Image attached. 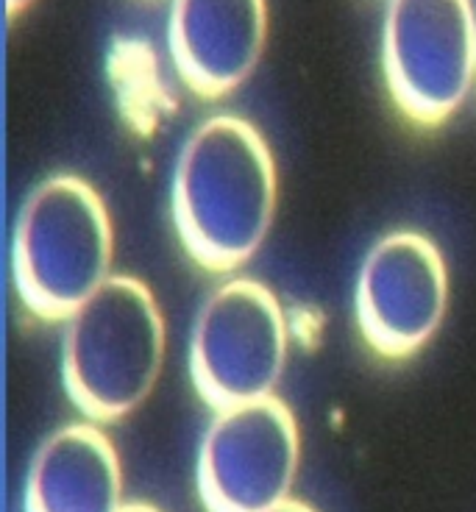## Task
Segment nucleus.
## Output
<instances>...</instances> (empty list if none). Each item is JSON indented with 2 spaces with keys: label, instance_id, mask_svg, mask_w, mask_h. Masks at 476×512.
Listing matches in <instances>:
<instances>
[{
  "label": "nucleus",
  "instance_id": "7ed1b4c3",
  "mask_svg": "<svg viewBox=\"0 0 476 512\" xmlns=\"http://www.w3.org/2000/svg\"><path fill=\"white\" fill-rule=\"evenodd\" d=\"M112 256V220L92 184L53 176L28 195L14 231V279L37 318H70L109 279Z\"/></svg>",
  "mask_w": 476,
  "mask_h": 512
},
{
  "label": "nucleus",
  "instance_id": "39448f33",
  "mask_svg": "<svg viewBox=\"0 0 476 512\" xmlns=\"http://www.w3.org/2000/svg\"><path fill=\"white\" fill-rule=\"evenodd\" d=\"M287 365V320L271 287L232 279L195 320L190 371L212 410H232L273 396Z\"/></svg>",
  "mask_w": 476,
  "mask_h": 512
},
{
  "label": "nucleus",
  "instance_id": "20e7f679",
  "mask_svg": "<svg viewBox=\"0 0 476 512\" xmlns=\"http://www.w3.org/2000/svg\"><path fill=\"white\" fill-rule=\"evenodd\" d=\"M382 67L401 115L421 128L443 126L476 81L474 3L390 0Z\"/></svg>",
  "mask_w": 476,
  "mask_h": 512
},
{
  "label": "nucleus",
  "instance_id": "f03ea898",
  "mask_svg": "<svg viewBox=\"0 0 476 512\" xmlns=\"http://www.w3.org/2000/svg\"><path fill=\"white\" fill-rule=\"evenodd\" d=\"M162 359L165 318L142 279L109 276L67 318V393L95 421L137 410L154 390Z\"/></svg>",
  "mask_w": 476,
  "mask_h": 512
},
{
  "label": "nucleus",
  "instance_id": "9b49d317",
  "mask_svg": "<svg viewBox=\"0 0 476 512\" xmlns=\"http://www.w3.org/2000/svg\"><path fill=\"white\" fill-rule=\"evenodd\" d=\"M117 512H162V510H156L154 504H148V501H126V504H123Z\"/></svg>",
  "mask_w": 476,
  "mask_h": 512
},
{
  "label": "nucleus",
  "instance_id": "1a4fd4ad",
  "mask_svg": "<svg viewBox=\"0 0 476 512\" xmlns=\"http://www.w3.org/2000/svg\"><path fill=\"white\" fill-rule=\"evenodd\" d=\"M123 474L117 448L92 423H70L51 435L31 462L26 512H117Z\"/></svg>",
  "mask_w": 476,
  "mask_h": 512
},
{
  "label": "nucleus",
  "instance_id": "f8f14e48",
  "mask_svg": "<svg viewBox=\"0 0 476 512\" xmlns=\"http://www.w3.org/2000/svg\"><path fill=\"white\" fill-rule=\"evenodd\" d=\"M31 3H34V0H6V14H9V20L17 17L20 12H26Z\"/></svg>",
  "mask_w": 476,
  "mask_h": 512
},
{
  "label": "nucleus",
  "instance_id": "f257e3e1",
  "mask_svg": "<svg viewBox=\"0 0 476 512\" xmlns=\"http://www.w3.org/2000/svg\"><path fill=\"white\" fill-rule=\"evenodd\" d=\"M276 159L251 120L215 115L184 142L173 184V220L187 254L226 273L257 254L276 212Z\"/></svg>",
  "mask_w": 476,
  "mask_h": 512
},
{
  "label": "nucleus",
  "instance_id": "423d86ee",
  "mask_svg": "<svg viewBox=\"0 0 476 512\" xmlns=\"http://www.w3.org/2000/svg\"><path fill=\"white\" fill-rule=\"evenodd\" d=\"M298 462V421L282 398L220 410L198 454V493L206 512H271L290 499Z\"/></svg>",
  "mask_w": 476,
  "mask_h": 512
},
{
  "label": "nucleus",
  "instance_id": "0eeeda50",
  "mask_svg": "<svg viewBox=\"0 0 476 512\" xmlns=\"http://www.w3.org/2000/svg\"><path fill=\"white\" fill-rule=\"evenodd\" d=\"M449 307V270L440 245L418 229L379 237L357 276V323L385 359H407L435 337Z\"/></svg>",
  "mask_w": 476,
  "mask_h": 512
},
{
  "label": "nucleus",
  "instance_id": "6e6552de",
  "mask_svg": "<svg viewBox=\"0 0 476 512\" xmlns=\"http://www.w3.org/2000/svg\"><path fill=\"white\" fill-rule=\"evenodd\" d=\"M268 39L265 0H173L170 53L184 84L206 101L254 73Z\"/></svg>",
  "mask_w": 476,
  "mask_h": 512
},
{
  "label": "nucleus",
  "instance_id": "9d476101",
  "mask_svg": "<svg viewBox=\"0 0 476 512\" xmlns=\"http://www.w3.org/2000/svg\"><path fill=\"white\" fill-rule=\"evenodd\" d=\"M271 512H318V510H312V507H309L307 501L287 499V501H282L279 507H273Z\"/></svg>",
  "mask_w": 476,
  "mask_h": 512
}]
</instances>
